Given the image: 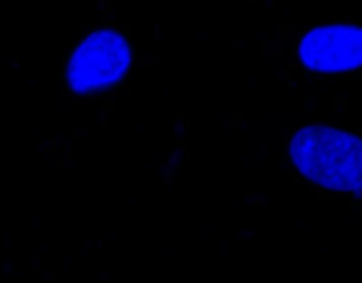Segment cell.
I'll use <instances>...</instances> for the list:
<instances>
[{
	"label": "cell",
	"instance_id": "7a4b0ae2",
	"mask_svg": "<svg viewBox=\"0 0 362 283\" xmlns=\"http://www.w3.org/2000/svg\"><path fill=\"white\" fill-rule=\"evenodd\" d=\"M132 67V45L117 30H95L72 50L65 80L75 95H92L117 85Z\"/></svg>",
	"mask_w": 362,
	"mask_h": 283
},
{
	"label": "cell",
	"instance_id": "3957f363",
	"mask_svg": "<svg viewBox=\"0 0 362 283\" xmlns=\"http://www.w3.org/2000/svg\"><path fill=\"white\" fill-rule=\"evenodd\" d=\"M300 65L313 72H350L362 67V28L350 23L310 28L298 42Z\"/></svg>",
	"mask_w": 362,
	"mask_h": 283
},
{
	"label": "cell",
	"instance_id": "6da1fadb",
	"mask_svg": "<svg viewBox=\"0 0 362 283\" xmlns=\"http://www.w3.org/2000/svg\"><path fill=\"white\" fill-rule=\"evenodd\" d=\"M288 157L308 182L340 194L362 192V137L325 125L293 132Z\"/></svg>",
	"mask_w": 362,
	"mask_h": 283
}]
</instances>
